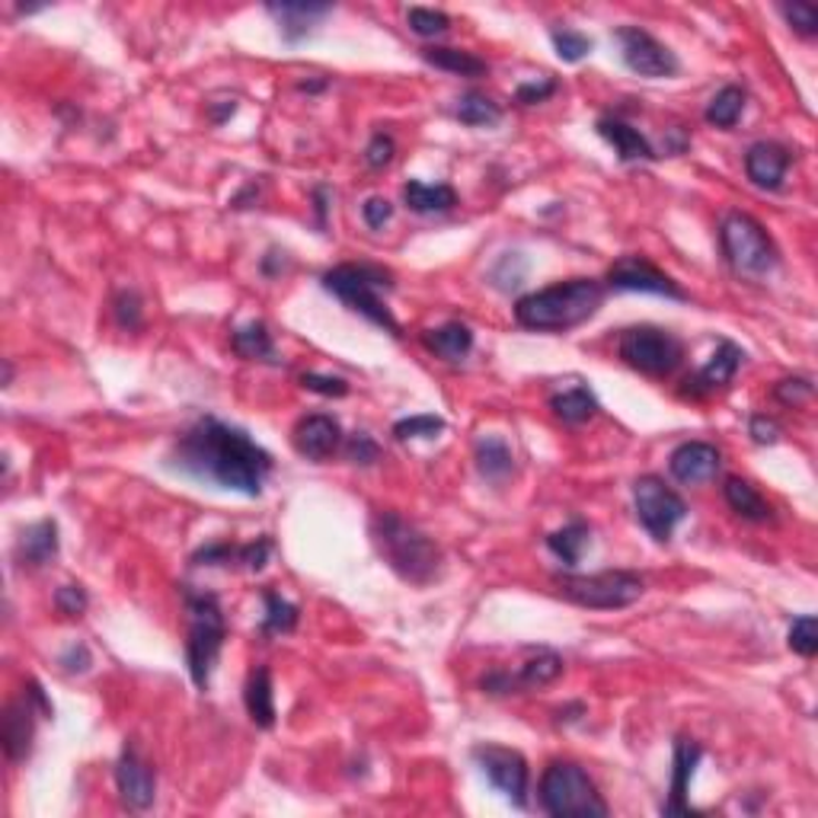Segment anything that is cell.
<instances>
[{
  "label": "cell",
  "mask_w": 818,
  "mask_h": 818,
  "mask_svg": "<svg viewBox=\"0 0 818 818\" xmlns=\"http://www.w3.org/2000/svg\"><path fill=\"white\" fill-rule=\"evenodd\" d=\"M182 602L189 614V637H185V666L192 674V684L199 691H209L214 666L221 659L227 624L224 610L214 592H195L192 585H182Z\"/></svg>",
  "instance_id": "5"
},
{
  "label": "cell",
  "mask_w": 818,
  "mask_h": 818,
  "mask_svg": "<svg viewBox=\"0 0 818 818\" xmlns=\"http://www.w3.org/2000/svg\"><path fill=\"white\" fill-rule=\"evenodd\" d=\"M59 662L67 674H84V671L91 668V649H87L84 642H77V646H71V649L61 656Z\"/></svg>",
  "instance_id": "53"
},
{
  "label": "cell",
  "mask_w": 818,
  "mask_h": 818,
  "mask_svg": "<svg viewBox=\"0 0 818 818\" xmlns=\"http://www.w3.org/2000/svg\"><path fill=\"white\" fill-rule=\"evenodd\" d=\"M116 789L125 809L131 812H145L153 806L157 796V774L148 761L141 758V752L135 745L121 748V758L116 761Z\"/></svg>",
  "instance_id": "15"
},
{
  "label": "cell",
  "mask_w": 818,
  "mask_h": 818,
  "mask_svg": "<svg viewBox=\"0 0 818 818\" xmlns=\"http://www.w3.org/2000/svg\"><path fill=\"white\" fill-rule=\"evenodd\" d=\"M474 460H477L480 477L489 484H502L516 470V455H512L509 442H502L499 435H484L474 448Z\"/></svg>",
  "instance_id": "28"
},
{
  "label": "cell",
  "mask_w": 818,
  "mask_h": 818,
  "mask_svg": "<svg viewBox=\"0 0 818 818\" xmlns=\"http://www.w3.org/2000/svg\"><path fill=\"white\" fill-rule=\"evenodd\" d=\"M35 700L23 691V698L7 703L3 710V752L10 761H26L32 752V739H35ZM42 713V710H39Z\"/></svg>",
  "instance_id": "19"
},
{
  "label": "cell",
  "mask_w": 818,
  "mask_h": 818,
  "mask_svg": "<svg viewBox=\"0 0 818 818\" xmlns=\"http://www.w3.org/2000/svg\"><path fill=\"white\" fill-rule=\"evenodd\" d=\"M167 467L195 484L241 492L253 499L263 496V486L273 474L275 460L263 445L249 438V432L217 416H199L177 435L167 455Z\"/></svg>",
  "instance_id": "1"
},
{
  "label": "cell",
  "mask_w": 818,
  "mask_h": 818,
  "mask_svg": "<svg viewBox=\"0 0 818 818\" xmlns=\"http://www.w3.org/2000/svg\"><path fill=\"white\" fill-rule=\"evenodd\" d=\"M634 506H637L639 524L659 544H668L674 528L688 518V502L659 477H639L634 484Z\"/></svg>",
  "instance_id": "10"
},
{
  "label": "cell",
  "mask_w": 818,
  "mask_h": 818,
  "mask_svg": "<svg viewBox=\"0 0 818 818\" xmlns=\"http://www.w3.org/2000/svg\"><path fill=\"white\" fill-rule=\"evenodd\" d=\"M789 649L796 652V656H803V659H812L818 652V620L812 614H803V617H796L793 620V627H789Z\"/></svg>",
  "instance_id": "39"
},
{
  "label": "cell",
  "mask_w": 818,
  "mask_h": 818,
  "mask_svg": "<svg viewBox=\"0 0 818 818\" xmlns=\"http://www.w3.org/2000/svg\"><path fill=\"white\" fill-rule=\"evenodd\" d=\"M617 355L646 378H668L684 359V342L662 327H630L617 339Z\"/></svg>",
  "instance_id": "9"
},
{
  "label": "cell",
  "mask_w": 818,
  "mask_h": 818,
  "mask_svg": "<svg viewBox=\"0 0 818 818\" xmlns=\"http://www.w3.org/2000/svg\"><path fill=\"white\" fill-rule=\"evenodd\" d=\"M563 656L553 649H531V656L518 666V671H506L496 668L489 671L480 688L489 698H509V694H528V691H541L546 684H553L563 674Z\"/></svg>",
  "instance_id": "11"
},
{
  "label": "cell",
  "mask_w": 818,
  "mask_h": 818,
  "mask_svg": "<svg viewBox=\"0 0 818 818\" xmlns=\"http://www.w3.org/2000/svg\"><path fill=\"white\" fill-rule=\"evenodd\" d=\"M541 809L553 818H605L607 803L595 780L573 764L553 761L541 777Z\"/></svg>",
  "instance_id": "6"
},
{
  "label": "cell",
  "mask_w": 818,
  "mask_h": 818,
  "mask_svg": "<svg viewBox=\"0 0 818 818\" xmlns=\"http://www.w3.org/2000/svg\"><path fill=\"white\" fill-rule=\"evenodd\" d=\"M556 81L553 77H544V81H528V84H521L516 91V99L521 106H538V103H544L550 99L553 93H556Z\"/></svg>",
  "instance_id": "49"
},
{
  "label": "cell",
  "mask_w": 818,
  "mask_h": 818,
  "mask_svg": "<svg viewBox=\"0 0 818 818\" xmlns=\"http://www.w3.org/2000/svg\"><path fill=\"white\" fill-rule=\"evenodd\" d=\"M605 304V285L598 278H570L531 291L516 304L518 327L534 333H570L588 323Z\"/></svg>",
  "instance_id": "2"
},
{
  "label": "cell",
  "mask_w": 818,
  "mask_h": 818,
  "mask_svg": "<svg viewBox=\"0 0 818 818\" xmlns=\"http://www.w3.org/2000/svg\"><path fill=\"white\" fill-rule=\"evenodd\" d=\"M406 23H410V30L416 32V35H423V39H435V35L448 32V26H452V17H448V13H442V10H432V7H410Z\"/></svg>",
  "instance_id": "41"
},
{
  "label": "cell",
  "mask_w": 818,
  "mask_h": 818,
  "mask_svg": "<svg viewBox=\"0 0 818 818\" xmlns=\"http://www.w3.org/2000/svg\"><path fill=\"white\" fill-rule=\"evenodd\" d=\"M588 544H592V531H588V524L578 521V518L576 521H570V524H563L560 531L546 534L550 553H553L556 560H563L566 566H576Z\"/></svg>",
  "instance_id": "33"
},
{
  "label": "cell",
  "mask_w": 818,
  "mask_h": 818,
  "mask_svg": "<svg viewBox=\"0 0 818 818\" xmlns=\"http://www.w3.org/2000/svg\"><path fill=\"white\" fill-rule=\"evenodd\" d=\"M295 452L307 460H327L342 445V428L327 413H310L291 432Z\"/></svg>",
  "instance_id": "20"
},
{
  "label": "cell",
  "mask_w": 818,
  "mask_h": 818,
  "mask_svg": "<svg viewBox=\"0 0 818 818\" xmlns=\"http://www.w3.org/2000/svg\"><path fill=\"white\" fill-rule=\"evenodd\" d=\"M723 496H726L729 509L745 521H755V524H767L774 521V509L771 502L758 492V486L742 480V477H729L723 486Z\"/></svg>",
  "instance_id": "26"
},
{
  "label": "cell",
  "mask_w": 818,
  "mask_h": 818,
  "mask_svg": "<svg viewBox=\"0 0 818 818\" xmlns=\"http://www.w3.org/2000/svg\"><path fill=\"white\" fill-rule=\"evenodd\" d=\"M423 61L438 67V71H448L457 77H484L489 71V64L484 59H477L474 52H464V49H448V45H428L423 49Z\"/></svg>",
  "instance_id": "31"
},
{
  "label": "cell",
  "mask_w": 818,
  "mask_h": 818,
  "mask_svg": "<svg viewBox=\"0 0 818 818\" xmlns=\"http://www.w3.org/2000/svg\"><path fill=\"white\" fill-rule=\"evenodd\" d=\"M720 246L726 263L742 275H771L780 266V249L764 224L745 212H729L720 224Z\"/></svg>",
  "instance_id": "7"
},
{
  "label": "cell",
  "mask_w": 818,
  "mask_h": 818,
  "mask_svg": "<svg viewBox=\"0 0 818 818\" xmlns=\"http://www.w3.org/2000/svg\"><path fill=\"white\" fill-rule=\"evenodd\" d=\"M455 119L470 128H492L502 119V106L480 91H467L455 103Z\"/></svg>",
  "instance_id": "34"
},
{
  "label": "cell",
  "mask_w": 818,
  "mask_h": 818,
  "mask_svg": "<svg viewBox=\"0 0 818 818\" xmlns=\"http://www.w3.org/2000/svg\"><path fill=\"white\" fill-rule=\"evenodd\" d=\"M403 202L416 214H442L457 205V192L448 182H419L410 180L403 185Z\"/></svg>",
  "instance_id": "27"
},
{
  "label": "cell",
  "mask_w": 818,
  "mask_h": 818,
  "mask_svg": "<svg viewBox=\"0 0 818 818\" xmlns=\"http://www.w3.org/2000/svg\"><path fill=\"white\" fill-rule=\"evenodd\" d=\"M323 288L333 295L336 301H342L352 314L364 317L368 323L381 327L384 333L400 336V323L391 314V307L384 304V291L394 288V273L384 266H371V263H342L330 273H323Z\"/></svg>",
  "instance_id": "4"
},
{
  "label": "cell",
  "mask_w": 818,
  "mask_h": 818,
  "mask_svg": "<svg viewBox=\"0 0 818 818\" xmlns=\"http://www.w3.org/2000/svg\"><path fill=\"white\" fill-rule=\"evenodd\" d=\"M550 42H553V49H556L560 61H566V64H578L585 55H592V49H595V42H592L585 32L570 30V26L550 30Z\"/></svg>",
  "instance_id": "37"
},
{
  "label": "cell",
  "mask_w": 818,
  "mask_h": 818,
  "mask_svg": "<svg viewBox=\"0 0 818 818\" xmlns=\"http://www.w3.org/2000/svg\"><path fill=\"white\" fill-rule=\"evenodd\" d=\"M243 703H246V713L249 720L259 729L275 726V688H273V671L266 666H256L246 678V688H243Z\"/></svg>",
  "instance_id": "25"
},
{
  "label": "cell",
  "mask_w": 818,
  "mask_h": 818,
  "mask_svg": "<svg viewBox=\"0 0 818 818\" xmlns=\"http://www.w3.org/2000/svg\"><path fill=\"white\" fill-rule=\"evenodd\" d=\"M263 605H266V617L259 624L263 637H285L298 627V607L291 605L288 598H281L278 592L266 588L263 592Z\"/></svg>",
  "instance_id": "36"
},
{
  "label": "cell",
  "mask_w": 818,
  "mask_h": 818,
  "mask_svg": "<svg viewBox=\"0 0 818 818\" xmlns=\"http://www.w3.org/2000/svg\"><path fill=\"white\" fill-rule=\"evenodd\" d=\"M816 394V387H812V381L809 378H784L777 387H774V396L784 403V406H803V403H809Z\"/></svg>",
  "instance_id": "44"
},
{
  "label": "cell",
  "mask_w": 818,
  "mask_h": 818,
  "mask_svg": "<svg viewBox=\"0 0 818 818\" xmlns=\"http://www.w3.org/2000/svg\"><path fill=\"white\" fill-rule=\"evenodd\" d=\"M745 103H748L745 91L735 87V84H729V87H723V91L707 103L703 119L710 121L713 128H735L739 119H742V113H745Z\"/></svg>",
  "instance_id": "35"
},
{
  "label": "cell",
  "mask_w": 818,
  "mask_h": 818,
  "mask_svg": "<svg viewBox=\"0 0 818 818\" xmlns=\"http://www.w3.org/2000/svg\"><path fill=\"white\" fill-rule=\"evenodd\" d=\"M269 553H273V541L269 538H259V541H253V544H243L241 546V566L246 570H263L266 566V560H269Z\"/></svg>",
  "instance_id": "51"
},
{
  "label": "cell",
  "mask_w": 818,
  "mask_h": 818,
  "mask_svg": "<svg viewBox=\"0 0 818 818\" xmlns=\"http://www.w3.org/2000/svg\"><path fill=\"white\" fill-rule=\"evenodd\" d=\"M396 145L391 135H384V131H378L371 141H368V148H364V163L371 167V170H384L391 160H394Z\"/></svg>",
  "instance_id": "46"
},
{
  "label": "cell",
  "mask_w": 818,
  "mask_h": 818,
  "mask_svg": "<svg viewBox=\"0 0 818 818\" xmlns=\"http://www.w3.org/2000/svg\"><path fill=\"white\" fill-rule=\"evenodd\" d=\"M445 425L448 423H445L442 416H435V413L406 416V419L394 423V438H400V442H410V438H435V435L445 432Z\"/></svg>",
  "instance_id": "38"
},
{
  "label": "cell",
  "mask_w": 818,
  "mask_h": 818,
  "mask_svg": "<svg viewBox=\"0 0 818 818\" xmlns=\"http://www.w3.org/2000/svg\"><path fill=\"white\" fill-rule=\"evenodd\" d=\"M10 378H13V364L7 362L3 364V384H10Z\"/></svg>",
  "instance_id": "54"
},
{
  "label": "cell",
  "mask_w": 818,
  "mask_h": 818,
  "mask_svg": "<svg viewBox=\"0 0 818 818\" xmlns=\"http://www.w3.org/2000/svg\"><path fill=\"white\" fill-rule=\"evenodd\" d=\"M745 362V352L735 346V342H729L723 339L720 346H716V352L710 355V362L700 368L694 378H688L684 381V387H681V396H691V400H703V396L716 394V391H723L729 381L735 378V371L742 368Z\"/></svg>",
  "instance_id": "17"
},
{
  "label": "cell",
  "mask_w": 818,
  "mask_h": 818,
  "mask_svg": "<svg viewBox=\"0 0 818 818\" xmlns=\"http://www.w3.org/2000/svg\"><path fill=\"white\" fill-rule=\"evenodd\" d=\"M614 42H617V52L627 71H634L639 77H649V81H662V77H674L681 71V61L678 55L662 45L656 35H649L639 26H620L614 32Z\"/></svg>",
  "instance_id": "12"
},
{
  "label": "cell",
  "mask_w": 818,
  "mask_h": 818,
  "mask_svg": "<svg viewBox=\"0 0 818 818\" xmlns=\"http://www.w3.org/2000/svg\"><path fill=\"white\" fill-rule=\"evenodd\" d=\"M550 410H553V416L560 423L582 425L588 423V419H595L602 406H598V400H595V394L588 387H570L563 394L550 396Z\"/></svg>",
  "instance_id": "32"
},
{
  "label": "cell",
  "mask_w": 818,
  "mask_h": 818,
  "mask_svg": "<svg viewBox=\"0 0 818 818\" xmlns=\"http://www.w3.org/2000/svg\"><path fill=\"white\" fill-rule=\"evenodd\" d=\"M789 170V151L777 141H755L745 151V173L752 185L767 189V192H780Z\"/></svg>",
  "instance_id": "21"
},
{
  "label": "cell",
  "mask_w": 818,
  "mask_h": 818,
  "mask_svg": "<svg viewBox=\"0 0 818 818\" xmlns=\"http://www.w3.org/2000/svg\"><path fill=\"white\" fill-rule=\"evenodd\" d=\"M362 217L371 231H381V227L394 217V205H391L387 199H381V195H371V199L362 205Z\"/></svg>",
  "instance_id": "50"
},
{
  "label": "cell",
  "mask_w": 818,
  "mask_h": 818,
  "mask_svg": "<svg viewBox=\"0 0 818 818\" xmlns=\"http://www.w3.org/2000/svg\"><path fill=\"white\" fill-rule=\"evenodd\" d=\"M266 13L278 23L281 39L295 45V42L307 39L323 17H330L333 7L330 3H269Z\"/></svg>",
  "instance_id": "23"
},
{
  "label": "cell",
  "mask_w": 818,
  "mask_h": 818,
  "mask_svg": "<svg viewBox=\"0 0 818 818\" xmlns=\"http://www.w3.org/2000/svg\"><path fill=\"white\" fill-rule=\"evenodd\" d=\"M55 607L64 617H81L87 610V592L81 585H61L55 592Z\"/></svg>",
  "instance_id": "48"
},
{
  "label": "cell",
  "mask_w": 818,
  "mask_h": 818,
  "mask_svg": "<svg viewBox=\"0 0 818 818\" xmlns=\"http://www.w3.org/2000/svg\"><path fill=\"white\" fill-rule=\"evenodd\" d=\"M556 592L570 605L588 607V610H620L642 598L646 582L627 570H605L595 576H560Z\"/></svg>",
  "instance_id": "8"
},
{
  "label": "cell",
  "mask_w": 818,
  "mask_h": 818,
  "mask_svg": "<svg viewBox=\"0 0 818 818\" xmlns=\"http://www.w3.org/2000/svg\"><path fill=\"white\" fill-rule=\"evenodd\" d=\"M301 387L310 394L320 396H346L349 394V381L346 378H336V374H317V371H307L301 374Z\"/></svg>",
  "instance_id": "45"
},
{
  "label": "cell",
  "mask_w": 818,
  "mask_h": 818,
  "mask_svg": "<svg viewBox=\"0 0 818 818\" xmlns=\"http://www.w3.org/2000/svg\"><path fill=\"white\" fill-rule=\"evenodd\" d=\"M748 435H752L758 445H774V442L780 438V425L774 423L771 416L758 413V416H752V423H748Z\"/></svg>",
  "instance_id": "52"
},
{
  "label": "cell",
  "mask_w": 818,
  "mask_h": 818,
  "mask_svg": "<svg viewBox=\"0 0 818 818\" xmlns=\"http://www.w3.org/2000/svg\"><path fill=\"white\" fill-rule=\"evenodd\" d=\"M234 563H241V546L227 541H214L192 553V566H234Z\"/></svg>",
  "instance_id": "42"
},
{
  "label": "cell",
  "mask_w": 818,
  "mask_h": 818,
  "mask_svg": "<svg viewBox=\"0 0 818 818\" xmlns=\"http://www.w3.org/2000/svg\"><path fill=\"white\" fill-rule=\"evenodd\" d=\"M474 761L484 771V777L499 789L512 806L528 809V784H531V771L528 761L518 755L516 748H502V745H477L474 748Z\"/></svg>",
  "instance_id": "13"
},
{
  "label": "cell",
  "mask_w": 818,
  "mask_h": 818,
  "mask_svg": "<svg viewBox=\"0 0 818 818\" xmlns=\"http://www.w3.org/2000/svg\"><path fill=\"white\" fill-rule=\"evenodd\" d=\"M13 556H17V563L23 570H42V566H49L59 556V524L52 518H42V521L30 524L20 534Z\"/></svg>",
  "instance_id": "22"
},
{
  "label": "cell",
  "mask_w": 818,
  "mask_h": 818,
  "mask_svg": "<svg viewBox=\"0 0 818 818\" xmlns=\"http://www.w3.org/2000/svg\"><path fill=\"white\" fill-rule=\"evenodd\" d=\"M595 128H598V135L617 151V157H620L624 163H634V160H659V153H656V148L649 145V138H646L639 128L627 125L624 119L605 116V119H598Z\"/></svg>",
  "instance_id": "24"
},
{
  "label": "cell",
  "mask_w": 818,
  "mask_h": 818,
  "mask_svg": "<svg viewBox=\"0 0 818 818\" xmlns=\"http://www.w3.org/2000/svg\"><path fill=\"white\" fill-rule=\"evenodd\" d=\"M700 758H703V748H700L694 739H688V735H678L674 739V752H671V789H668L662 816H700L698 809L688 803L691 780H694V771H698Z\"/></svg>",
  "instance_id": "16"
},
{
  "label": "cell",
  "mask_w": 818,
  "mask_h": 818,
  "mask_svg": "<svg viewBox=\"0 0 818 818\" xmlns=\"http://www.w3.org/2000/svg\"><path fill=\"white\" fill-rule=\"evenodd\" d=\"M607 285L614 291H639V295H659V298H671V301H688L684 288L656 269L646 256H624L607 269Z\"/></svg>",
  "instance_id": "14"
},
{
  "label": "cell",
  "mask_w": 818,
  "mask_h": 818,
  "mask_svg": "<svg viewBox=\"0 0 818 818\" xmlns=\"http://www.w3.org/2000/svg\"><path fill=\"white\" fill-rule=\"evenodd\" d=\"M425 349L428 352H435L438 359H445V362H460V359H467V352L474 349V333H470V327H464V323H445V327H438V330H428L423 336Z\"/></svg>",
  "instance_id": "30"
},
{
  "label": "cell",
  "mask_w": 818,
  "mask_h": 818,
  "mask_svg": "<svg viewBox=\"0 0 818 818\" xmlns=\"http://www.w3.org/2000/svg\"><path fill=\"white\" fill-rule=\"evenodd\" d=\"M231 346H234V352L241 359H246V362H278L273 333H269V327L263 320H249V323L237 327L234 336H231Z\"/></svg>",
  "instance_id": "29"
},
{
  "label": "cell",
  "mask_w": 818,
  "mask_h": 818,
  "mask_svg": "<svg viewBox=\"0 0 818 818\" xmlns=\"http://www.w3.org/2000/svg\"><path fill=\"white\" fill-rule=\"evenodd\" d=\"M780 13H784V20L789 23V30L799 32V35L809 39V35H816L818 32L816 7H809V3H784Z\"/></svg>",
  "instance_id": "43"
},
{
  "label": "cell",
  "mask_w": 818,
  "mask_h": 818,
  "mask_svg": "<svg viewBox=\"0 0 818 818\" xmlns=\"http://www.w3.org/2000/svg\"><path fill=\"white\" fill-rule=\"evenodd\" d=\"M113 317H116V323H119L121 330H128V333H135V330H141V323H145V304H141V295L138 291H119L116 298H113Z\"/></svg>",
  "instance_id": "40"
},
{
  "label": "cell",
  "mask_w": 818,
  "mask_h": 818,
  "mask_svg": "<svg viewBox=\"0 0 818 818\" xmlns=\"http://www.w3.org/2000/svg\"><path fill=\"white\" fill-rule=\"evenodd\" d=\"M723 467V455L710 442H684L668 457V470L678 484L698 486L713 480Z\"/></svg>",
  "instance_id": "18"
},
{
  "label": "cell",
  "mask_w": 818,
  "mask_h": 818,
  "mask_svg": "<svg viewBox=\"0 0 818 818\" xmlns=\"http://www.w3.org/2000/svg\"><path fill=\"white\" fill-rule=\"evenodd\" d=\"M346 457L352 460V464H374L378 457H381V448H378V442L368 435V432H355V435H349V442H346Z\"/></svg>",
  "instance_id": "47"
},
{
  "label": "cell",
  "mask_w": 818,
  "mask_h": 818,
  "mask_svg": "<svg viewBox=\"0 0 818 818\" xmlns=\"http://www.w3.org/2000/svg\"><path fill=\"white\" fill-rule=\"evenodd\" d=\"M371 541L381 560L394 570L403 582L428 585L442 570V550L432 538L396 512H378L371 518Z\"/></svg>",
  "instance_id": "3"
}]
</instances>
